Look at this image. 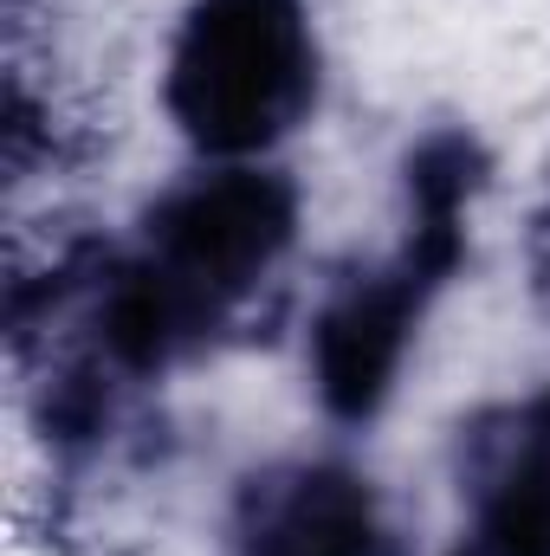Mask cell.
Here are the masks:
<instances>
[{
    "mask_svg": "<svg viewBox=\"0 0 550 556\" xmlns=\"http://www.w3.org/2000/svg\"><path fill=\"white\" fill-rule=\"evenodd\" d=\"M311 104V33L298 0H195L175 59L168 111L208 155H253Z\"/></svg>",
    "mask_w": 550,
    "mask_h": 556,
    "instance_id": "obj_2",
    "label": "cell"
},
{
    "mask_svg": "<svg viewBox=\"0 0 550 556\" xmlns=\"http://www.w3.org/2000/svg\"><path fill=\"white\" fill-rule=\"evenodd\" d=\"M291 188L234 168L182 188L149 214V253L104 298V343L124 369H162L201 337L291 240Z\"/></svg>",
    "mask_w": 550,
    "mask_h": 556,
    "instance_id": "obj_1",
    "label": "cell"
},
{
    "mask_svg": "<svg viewBox=\"0 0 550 556\" xmlns=\"http://www.w3.org/2000/svg\"><path fill=\"white\" fill-rule=\"evenodd\" d=\"M240 556H376L370 485L337 466H304L260 485Z\"/></svg>",
    "mask_w": 550,
    "mask_h": 556,
    "instance_id": "obj_4",
    "label": "cell"
},
{
    "mask_svg": "<svg viewBox=\"0 0 550 556\" xmlns=\"http://www.w3.org/2000/svg\"><path fill=\"white\" fill-rule=\"evenodd\" d=\"M525 472L550 492V402H545V415H538V453H532V466H525Z\"/></svg>",
    "mask_w": 550,
    "mask_h": 556,
    "instance_id": "obj_5",
    "label": "cell"
},
{
    "mask_svg": "<svg viewBox=\"0 0 550 556\" xmlns=\"http://www.w3.org/2000/svg\"><path fill=\"white\" fill-rule=\"evenodd\" d=\"M473 556H512V551H505V544H492V538L479 531V551H473Z\"/></svg>",
    "mask_w": 550,
    "mask_h": 556,
    "instance_id": "obj_6",
    "label": "cell"
},
{
    "mask_svg": "<svg viewBox=\"0 0 550 556\" xmlns=\"http://www.w3.org/2000/svg\"><path fill=\"white\" fill-rule=\"evenodd\" d=\"M427 291L434 285H421L409 266H396L389 278H370V285L343 291L317 317V395H324L330 415L363 420L383 408Z\"/></svg>",
    "mask_w": 550,
    "mask_h": 556,
    "instance_id": "obj_3",
    "label": "cell"
}]
</instances>
